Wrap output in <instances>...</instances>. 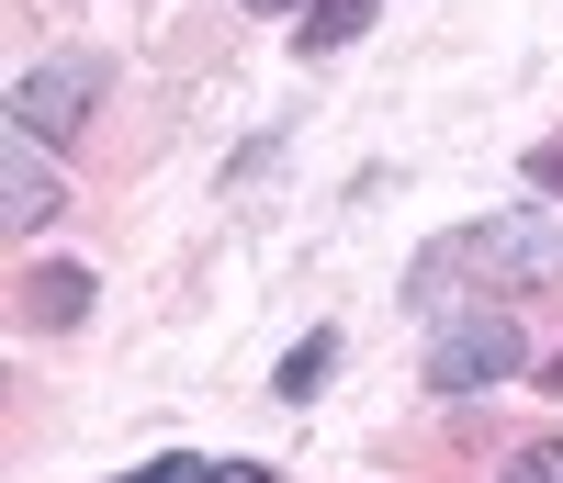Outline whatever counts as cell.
Wrapping results in <instances>:
<instances>
[{"instance_id": "6da1fadb", "label": "cell", "mask_w": 563, "mask_h": 483, "mask_svg": "<svg viewBox=\"0 0 563 483\" xmlns=\"http://www.w3.org/2000/svg\"><path fill=\"white\" fill-rule=\"evenodd\" d=\"M440 270H474L496 293H541V281H563V225L552 214H485L440 248Z\"/></svg>"}, {"instance_id": "7a4b0ae2", "label": "cell", "mask_w": 563, "mask_h": 483, "mask_svg": "<svg viewBox=\"0 0 563 483\" xmlns=\"http://www.w3.org/2000/svg\"><path fill=\"white\" fill-rule=\"evenodd\" d=\"M90 113H102V57H45L12 79V135H34V147L90 135Z\"/></svg>"}, {"instance_id": "3957f363", "label": "cell", "mask_w": 563, "mask_h": 483, "mask_svg": "<svg viewBox=\"0 0 563 483\" xmlns=\"http://www.w3.org/2000/svg\"><path fill=\"white\" fill-rule=\"evenodd\" d=\"M530 349H519V326H507L496 304L485 315H451L440 337H429V394H485V382H507Z\"/></svg>"}, {"instance_id": "277c9868", "label": "cell", "mask_w": 563, "mask_h": 483, "mask_svg": "<svg viewBox=\"0 0 563 483\" xmlns=\"http://www.w3.org/2000/svg\"><path fill=\"white\" fill-rule=\"evenodd\" d=\"M0 203H12L23 236L68 214V191H57V169H45V147H34V135H12V124H0Z\"/></svg>"}, {"instance_id": "5b68a950", "label": "cell", "mask_w": 563, "mask_h": 483, "mask_svg": "<svg viewBox=\"0 0 563 483\" xmlns=\"http://www.w3.org/2000/svg\"><path fill=\"white\" fill-rule=\"evenodd\" d=\"M90 315V270H34L23 281V326H79Z\"/></svg>"}, {"instance_id": "8992f818", "label": "cell", "mask_w": 563, "mask_h": 483, "mask_svg": "<svg viewBox=\"0 0 563 483\" xmlns=\"http://www.w3.org/2000/svg\"><path fill=\"white\" fill-rule=\"evenodd\" d=\"M327 371H339V337H327V326H316V337H305V349H294V360H282V394H294V405H305V394H316V382H327Z\"/></svg>"}, {"instance_id": "52a82bcc", "label": "cell", "mask_w": 563, "mask_h": 483, "mask_svg": "<svg viewBox=\"0 0 563 483\" xmlns=\"http://www.w3.org/2000/svg\"><path fill=\"white\" fill-rule=\"evenodd\" d=\"M372 23V0H316V12H305V45H350Z\"/></svg>"}, {"instance_id": "ba28073f", "label": "cell", "mask_w": 563, "mask_h": 483, "mask_svg": "<svg viewBox=\"0 0 563 483\" xmlns=\"http://www.w3.org/2000/svg\"><path fill=\"white\" fill-rule=\"evenodd\" d=\"M496 483H563V439H530V450H519V461H507Z\"/></svg>"}, {"instance_id": "9c48e42d", "label": "cell", "mask_w": 563, "mask_h": 483, "mask_svg": "<svg viewBox=\"0 0 563 483\" xmlns=\"http://www.w3.org/2000/svg\"><path fill=\"white\" fill-rule=\"evenodd\" d=\"M214 461H192V450H180V461H147V472H124V483H203Z\"/></svg>"}, {"instance_id": "30bf717a", "label": "cell", "mask_w": 563, "mask_h": 483, "mask_svg": "<svg viewBox=\"0 0 563 483\" xmlns=\"http://www.w3.org/2000/svg\"><path fill=\"white\" fill-rule=\"evenodd\" d=\"M203 483H282V472H271V461H214Z\"/></svg>"}, {"instance_id": "8fae6325", "label": "cell", "mask_w": 563, "mask_h": 483, "mask_svg": "<svg viewBox=\"0 0 563 483\" xmlns=\"http://www.w3.org/2000/svg\"><path fill=\"white\" fill-rule=\"evenodd\" d=\"M530 180H541V191H563V147H552V158H530Z\"/></svg>"}, {"instance_id": "7c38bea8", "label": "cell", "mask_w": 563, "mask_h": 483, "mask_svg": "<svg viewBox=\"0 0 563 483\" xmlns=\"http://www.w3.org/2000/svg\"><path fill=\"white\" fill-rule=\"evenodd\" d=\"M249 12H316V0H249Z\"/></svg>"}]
</instances>
